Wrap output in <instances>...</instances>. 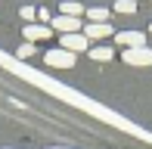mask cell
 <instances>
[{
    "label": "cell",
    "instance_id": "6da1fadb",
    "mask_svg": "<svg viewBox=\"0 0 152 149\" xmlns=\"http://www.w3.org/2000/svg\"><path fill=\"white\" fill-rule=\"evenodd\" d=\"M121 59L134 69H146V65H152V50L149 47H130V50H121Z\"/></svg>",
    "mask_w": 152,
    "mask_h": 149
},
{
    "label": "cell",
    "instance_id": "5bb4252c",
    "mask_svg": "<svg viewBox=\"0 0 152 149\" xmlns=\"http://www.w3.org/2000/svg\"><path fill=\"white\" fill-rule=\"evenodd\" d=\"M37 19H40V22H53V16H50V9H37Z\"/></svg>",
    "mask_w": 152,
    "mask_h": 149
},
{
    "label": "cell",
    "instance_id": "9a60e30c",
    "mask_svg": "<svg viewBox=\"0 0 152 149\" xmlns=\"http://www.w3.org/2000/svg\"><path fill=\"white\" fill-rule=\"evenodd\" d=\"M50 149H65V146H50Z\"/></svg>",
    "mask_w": 152,
    "mask_h": 149
},
{
    "label": "cell",
    "instance_id": "7a4b0ae2",
    "mask_svg": "<svg viewBox=\"0 0 152 149\" xmlns=\"http://www.w3.org/2000/svg\"><path fill=\"white\" fill-rule=\"evenodd\" d=\"M47 65H53V69H72L75 65V53L62 50V47H56V50H47Z\"/></svg>",
    "mask_w": 152,
    "mask_h": 149
},
{
    "label": "cell",
    "instance_id": "277c9868",
    "mask_svg": "<svg viewBox=\"0 0 152 149\" xmlns=\"http://www.w3.org/2000/svg\"><path fill=\"white\" fill-rule=\"evenodd\" d=\"M84 37L87 40H102V37H115V28L109 22H90V25H84Z\"/></svg>",
    "mask_w": 152,
    "mask_h": 149
},
{
    "label": "cell",
    "instance_id": "2e32d148",
    "mask_svg": "<svg viewBox=\"0 0 152 149\" xmlns=\"http://www.w3.org/2000/svg\"><path fill=\"white\" fill-rule=\"evenodd\" d=\"M149 31H152V25H149Z\"/></svg>",
    "mask_w": 152,
    "mask_h": 149
},
{
    "label": "cell",
    "instance_id": "52a82bcc",
    "mask_svg": "<svg viewBox=\"0 0 152 149\" xmlns=\"http://www.w3.org/2000/svg\"><path fill=\"white\" fill-rule=\"evenodd\" d=\"M115 40H118V47H146V34L143 31H118L115 34Z\"/></svg>",
    "mask_w": 152,
    "mask_h": 149
},
{
    "label": "cell",
    "instance_id": "4fadbf2b",
    "mask_svg": "<svg viewBox=\"0 0 152 149\" xmlns=\"http://www.w3.org/2000/svg\"><path fill=\"white\" fill-rule=\"evenodd\" d=\"M19 16H22L25 22H31V19H37V9H34V6H22V9H19Z\"/></svg>",
    "mask_w": 152,
    "mask_h": 149
},
{
    "label": "cell",
    "instance_id": "ba28073f",
    "mask_svg": "<svg viewBox=\"0 0 152 149\" xmlns=\"http://www.w3.org/2000/svg\"><path fill=\"white\" fill-rule=\"evenodd\" d=\"M87 56L96 59V62H109V59L115 56V50H112V47H90V50H87Z\"/></svg>",
    "mask_w": 152,
    "mask_h": 149
},
{
    "label": "cell",
    "instance_id": "8fae6325",
    "mask_svg": "<svg viewBox=\"0 0 152 149\" xmlns=\"http://www.w3.org/2000/svg\"><path fill=\"white\" fill-rule=\"evenodd\" d=\"M31 56H34V44H28V40H25V44L16 50V59L22 62V59H31Z\"/></svg>",
    "mask_w": 152,
    "mask_h": 149
},
{
    "label": "cell",
    "instance_id": "30bf717a",
    "mask_svg": "<svg viewBox=\"0 0 152 149\" xmlns=\"http://www.w3.org/2000/svg\"><path fill=\"white\" fill-rule=\"evenodd\" d=\"M87 16H90V22H106V19H109V9H106V6H90Z\"/></svg>",
    "mask_w": 152,
    "mask_h": 149
},
{
    "label": "cell",
    "instance_id": "7c38bea8",
    "mask_svg": "<svg viewBox=\"0 0 152 149\" xmlns=\"http://www.w3.org/2000/svg\"><path fill=\"white\" fill-rule=\"evenodd\" d=\"M115 12H124V16H127V12H137V3L134 0H118V3H115Z\"/></svg>",
    "mask_w": 152,
    "mask_h": 149
},
{
    "label": "cell",
    "instance_id": "3957f363",
    "mask_svg": "<svg viewBox=\"0 0 152 149\" xmlns=\"http://www.w3.org/2000/svg\"><path fill=\"white\" fill-rule=\"evenodd\" d=\"M62 50H68V53H87V50H90V40L84 37V31L62 34Z\"/></svg>",
    "mask_w": 152,
    "mask_h": 149
},
{
    "label": "cell",
    "instance_id": "9c48e42d",
    "mask_svg": "<svg viewBox=\"0 0 152 149\" xmlns=\"http://www.w3.org/2000/svg\"><path fill=\"white\" fill-rule=\"evenodd\" d=\"M62 16H75V19H81V16H84V6H81L78 0H62Z\"/></svg>",
    "mask_w": 152,
    "mask_h": 149
},
{
    "label": "cell",
    "instance_id": "5b68a950",
    "mask_svg": "<svg viewBox=\"0 0 152 149\" xmlns=\"http://www.w3.org/2000/svg\"><path fill=\"white\" fill-rule=\"evenodd\" d=\"M22 34H25V40H28V44H37V40H47L53 34V28L50 25H22Z\"/></svg>",
    "mask_w": 152,
    "mask_h": 149
},
{
    "label": "cell",
    "instance_id": "8992f818",
    "mask_svg": "<svg viewBox=\"0 0 152 149\" xmlns=\"http://www.w3.org/2000/svg\"><path fill=\"white\" fill-rule=\"evenodd\" d=\"M50 25H53L56 31H62V34H75V31L84 28V25H81V19H75V16H56Z\"/></svg>",
    "mask_w": 152,
    "mask_h": 149
}]
</instances>
